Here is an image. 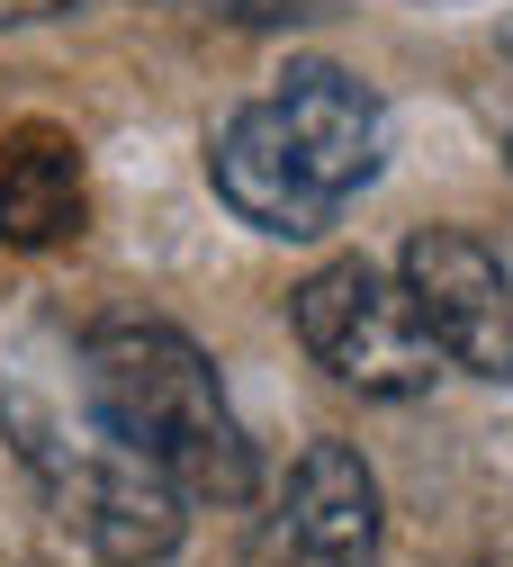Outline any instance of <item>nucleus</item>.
Here are the masks:
<instances>
[{
    "label": "nucleus",
    "mask_w": 513,
    "mask_h": 567,
    "mask_svg": "<svg viewBox=\"0 0 513 567\" xmlns=\"http://www.w3.org/2000/svg\"><path fill=\"white\" fill-rule=\"evenodd\" d=\"M82 388L100 433L154 460L189 505H244L253 495V442L216 388V361L172 324H100L82 342Z\"/></svg>",
    "instance_id": "f257e3e1"
},
{
    "label": "nucleus",
    "mask_w": 513,
    "mask_h": 567,
    "mask_svg": "<svg viewBox=\"0 0 513 567\" xmlns=\"http://www.w3.org/2000/svg\"><path fill=\"white\" fill-rule=\"evenodd\" d=\"M288 316H298V342L316 351V370H334L360 396H423L442 379V342L414 316L406 279H388L370 261H325L288 298Z\"/></svg>",
    "instance_id": "f03ea898"
},
{
    "label": "nucleus",
    "mask_w": 513,
    "mask_h": 567,
    "mask_svg": "<svg viewBox=\"0 0 513 567\" xmlns=\"http://www.w3.org/2000/svg\"><path fill=\"white\" fill-rule=\"evenodd\" d=\"M414 316L432 324V342H442V361L478 370V379H513V270L460 235V226H423L397 261Z\"/></svg>",
    "instance_id": "7ed1b4c3"
},
{
    "label": "nucleus",
    "mask_w": 513,
    "mask_h": 567,
    "mask_svg": "<svg viewBox=\"0 0 513 567\" xmlns=\"http://www.w3.org/2000/svg\"><path fill=\"white\" fill-rule=\"evenodd\" d=\"M379 558V477L351 442H316L288 468L279 505L253 532V567H370Z\"/></svg>",
    "instance_id": "20e7f679"
},
{
    "label": "nucleus",
    "mask_w": 513,
    "mask_h": 567,
    "mask_svg": "<svg viewBox=\"0 0 513 567\" xmlns=\"http://www.w3.org/2000/svg\"><path fill=\"white\" fill-rule=\"evenodd\" d=\"M54 505H63V532L82 540L100 567H163V558L181 549V523H189V514H181L189 495H181L154 460H135L126 442H109V433L63 468Z\"/></svg>",
    "instance_id": "39448f33"
},
{
    "label": "nucleus",
    "mask_w": 513,
    "mask_h": 567,
    "mask_svg": "<svg viewBox=\"0 0 513 567\" xmlns=\"http://www.w3.org/2000/svg\"><path fill=\"white\" fill-rule=\"evenodd\" d=\"M207 181H216V198H226L244 226L288 235V244H307V235H325V226L342 217V198L307 172V154L288 145V126H279L270 100H244L226 126H216V145H207Z\"/></svg>",
    "instance_id": "423d86ee"
},
{
    "label": "nucleus",
    "mask_w": 513,
    "mask_h": 567,
    "mask_svg": "<svg viewBox=\"0 0 513 567\" xmlns=\"http://www.w3.org/2000/svg\"><path fill=\"white\" fill-rule=\"evenodd\" d=\"M288 126V145L307 154V172L334 189V198H360L379 181V154H388V109L379 91L342 73V63H288V73L261 91Z\"/></svg>",
    "instance_id": "0eeeda50"
},
{
    "label": "nucleus",
    "mask_w": 513,
    "mask_h": 567,
    "mask_svg": "<svg viewBox=\"0 0 513 567\" xmlns=\"http://www.w3.org/2000/svg\"><path fill=\"white\" fill-rule=\"evenodd\" d=\"M82 145L63 126L28 117L0 135V244L10 252H45L63 235H82Z\"/></svg>",
    "instance_id": "6e6552de"
},
{
    "label": "nucleus",
    "mask_w": 513,
    "mask_h": 567,
    "mask_svg": "<svg viewBox=\"0 0 513 567\" xmlns=\"http://www.w3.org/2000/svg\"><path fill=\"white\" fill-rule=\"evenodd\" d=\"M207 19H235V28H298L316 19V0H198Z\"/></svg>",
    "instance_id": "1a4fd4ad"
},
{
    "label": "nucleus",
    "mask_w": 513,
    "mask_h": 567,
    "mask_svg": "<svg viewBox=\"0 0 513 567\" xmlns=\"http://www.w3.org/2000/svg\"><path fill=\"white\" fill-rule=\"evenodd\" d=\"M72 10V0H0V19H10V28H28V19H63Z\"/></svg>",
    "instance_id": "9d476101"
},
{
    "label": "nucleus",
    "mask_w": 513,
    "mask_h": 567,
    "mask_svg": "<svg viewBox=\"0 0 513 567\" xmlns=\"http://www.w3.org/2000/svg\"><path fill=\"white\" fill-rule=\"evenodd\" d=\"M504 54H513V19H504Z\"/></svg>",
    "instance_id": "9b49d317"
}]
</instances>
